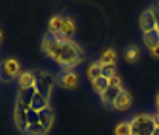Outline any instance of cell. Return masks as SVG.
<instances>
[{
    "mask_svg": "<svg viewBox=\"0 0 159 135\" xmlns=\"http://www.w3.org/2000/svg\"><path fill=\"white\" fill-rule=\"evenodd\" d=\"M34 80H36V75H34V71H22L20 77L17 78V83H19V89H23V88H34Z\"/></svg>",
    "mask_w": 159,
    "mask_h": 135,
    "instance_id": "cell-15",
    "label": "cell"
},
{
    "mask_svg": "<svg viewBox=\"0 0 159 135\" xmlns=\"http://www.w3.org/2000/svg\"><path fill=\"white\" fill-rule=\"evenodd\" d=\"M87 75H88V78H90L91 82L102 75V65L99 63V60L90 63V66H88V69H87Z\"/></svg>",
    "mask_w": 159,
    "mask_h": 135,
    "instance_id": "cell-19",
    "label": "cell"
},
{
    "mask_svg": "<svg viewBox=\"0 0 159 135\" xmlns=\"http://www.w3.org/2000/svg\"><path fill=\"white\" fill-rule=\"evenodd\" d=\"M48 132L40 126V124H33V126H28L26 132L23 135H47Z\"/></svg>",
    "mask_w": 159,
    "mask_h": 135,
    "instance_id": "cell-25",
    "label": "cell"
},
{
    "mask_svg": "<svg viewBox=\"0 0 159 135\" xmlns=\"http://www.w3.org/2000/svg\"><path fill=\"white\" fill-rule=\"evenodd\" d=\"M116 61H117V52L114 48H107L99 57L101 65H116Z\"/></svg>",
    "mask_w": 159,
    "mask_h": 135,
    "instance_id": "cell-17",
    "label": "cell"
},
{
    "mask_svg": "<svg viewBox=\"0 0 159 135\" xmlns=\"http://www.w3.org/2000/svg\"><path fill=\"white\" fill-rule=\"evenodd\" d=\"M39 117H40V126H42L47 132H50L51 128H53V124H54V111H53V108L48 106L47 109H43L42 112H39Z\"/></svg>",
    "mask_w": 159,
    "mask_h": 135,
    "instance_id": "cell-11",
    "label": "cell"
},
{
    "mask_svg": "<svg viewBox=\"0 0 159 135\" xmlns=\"http://www.w3.org/2000/svg\"><path fill=\"white\" fill-rule=\"evenodd\" d=\"M116 72H117L116 65H102V77H105V78H108V80H110L111 77L117 75Z\"/></svg>",
    "mask_w": 159,
    "mask_h": 135,
    "instance_id": "cell-24",
    "label": "cell"
},
{
    "mask_svg": "<svg viewBox=\"0 0 159 135\" xmlns=\"http://www.w3.org/2000/svg\"><path fill=\"white\" fill-rule=\"evenodd\" d=\"M56 82L63 89H74L79 86V74L71 69H63L57 74Z\"/></svg>",
    "mask_w": 159,
    "mask_h": 135,
    "instance_id": "cell-5",
    "label": "cell"
},
{
    "mask_svg": "<svg viewBox=\"0 0 159 135\" xmlns=\"http://www.w3.org/2000/svg\"><path fill=\"white\" fill-rule=\"evenodd\" d=\"M124 89V88H107L102 94H101V101L105 104L107 108H113L114 106V101H116V98H117V95L120 94V91Z\"/></svg>",
    "mask_w": 159,
    "mask_h": 135,
    "instance_id": "cell-10",
    "label": "cell"
},
{
    "mask_svg": "<svg viewBox=\"0 0 159 135\" xmlns=\"http://www.w3.org/2000/svg\"><path fill=\"white\" fill-rule=\"evenodd\" d=\"M110 86L111 88H122V78L119 75H114L110 78Z\"/></svg>",
    "mask_w": 159,
    "mask_h": 135,
    "instance_id": "cell-26",
    "label": "cell"
},
{
    "mask_svg": "<svg viewBox=\"0 0 159 135\" xmlns=\"http://www.w3.org/2000/svg\"><path fill=\"white\" fill-rule=\"evenodd\" d=\"M139 26L142 29V34L156 29V22H155V15H153L152 8H147L145 11H142V14L139 17Z\"/></svg>",
    "mask_w": 159,
    "mask_h": 135,
    "instance_id": "cell-8",
    "label": "cell"
},
{
    "mask_svg": "<svg viewBox=\"0 0 159 135\" xmlns=\"http://www.w3.org/2000/svg\"><path fill=\"white\" fill-rule=\"evenodd\" d=\"M62 20H63V15L57 14V15H53L50 19V23H48V28H50V32L51 34H57L59 29H60V25H62Z\"/></svg>",
    "mask_w": 159,
    "mask_h": 135,
    "instance_id": "cell-22",
    "label": "cell"
},
{
    "mask_svg": "<svg viewBox=\"0 0 159 135\" xmlns=\"http://www.w3.org/2000/svg\"><path fill=\"white\" fill-rule=\"evenodd\" d=\"M74 34H76V23H74V20L63 15L60 29H59V32L54 34V36H56L59 40H71V37H73Z\"/></svg>",
    "mask_w": 159,
    "mask_h": 135,
    "instance_id": "cell-7",
    "label": "cell"
},
{
    "mask_svg": "<svg viewBox=\"0 0 159 135\" xmlns=\"http://www.w3.org/2000/svg\"><path fill=\"white\" fill-rule=\"evenodd\" d=\"M152 135H159V128H156V129L153 131V134H152Z\"/></svg>",
    "mask_w": 159,
    "mask_h": 135,
    "instance_id": "cell-32",
    "label": "cell"
},
{
    "mask_svg": "<svg viewBox=\"0 0 159 135\" xmlns=\"http://www.w3.org/2000/svg\"><path fill=\"white\" fill-rule=\"evenodd\" d=\"M34 95H36V89H34V88H23V89L17 91L16 101H19V103H20V104H23L25 108H30Z\"/></svg>",
    "mask_w": 159,
    "mask_h": 135,
    "instance_id": "cell-12",
    "label": "cell"
},
{
    "mask_svg": "<svg viewBox=\"0 0 159 135\" xmlns=\"http://www.w3.org/2000/svg\"><path fill=\"white\" fill-rule=\"evenodd\" d=\"M131 135H152L156 129L153 117L150 114H138L131 120Z\"/></svg>",
    "mask_w": 159,
    "mask_h": 135,
    "instance_id": "cell-3",
    "label": "cell"
},
{
    "mask_svg": "<svg viewBox=\"0 0 159 135\" xmlns=\"http://www.w3.org/2000/svg\"><path fill=\"white\" fill-rule=\"evenodd\" d=\"M91 86H93V91H94L96 94H99V95H101L107 88H110V80L101 75V77H98L96 80H93V82H91Z\"/></svg>",
    "mask_w": 159,
    "mask_h": 135,
    "instance_id": "cell-20",
    "label": "cell"
},
{
    "mask_svg": "<svg viewBox=\"0 0 159 135\" xmlns=\"http://www.w3.org/2000/svg\"><path fill=\"white\" fill-rule=\"evenodd\" d=\"M152 117H153V121H155V126H156V128H159V111H158V112H156V114H155V115H152Z\"/></svg>",
    "mask_w": 159,
    "mask_h": 135,
    "instance_id": "cell-29",
    "label": "cell"
},
{
    "mask_svg": "<svg viewBox=\"0 0 159 135\" xmlns=\"http://www.w3.org/2000/svg\"><path fill=\"white\" fill-rule=\"evenodd\" d=\"M152 11H153V15H155V22H156V29H159V3L150 6Z\"/></svg>",
    "mask_w": 159,
    "mask_h": 135,
    "instance_id": "cell-27",
    "label": "cell"
},
{
    "mask_svg": "<svg viewBox=\"0 0 159 135\" xmlns=\"http://www.w3.org/2000/svg\"><path fill=\"white\" fill-rule=\"evenodd\" d=\"M34 75H36V80H34V89L39 95H42L43 98L50 100L51 98V94L54 89V78L53 75L43 69L40 71H34Z\"/></svg>",
    "mask_w": 159,
    "mask_h": 135,
    "instance_id": "cell-2",
    "label": "cell"
},
{
    "mask_svg": "<svg viewBox=\"0 0 159 135\" xmlns=\"http://www.w3.org/2000/svg\"><path fill=\"white\" fill-rule=\"evenodd\" d=\"M142 43L148 51L159 46V29H153L150 32L142 34Z\"/></svg>",
    "mask_w": 159,
    "mask_h": 135,
    "instance_id": "cell-16",
    "label": "cell"
},
{
    "mask_svg": "<svg viewBox=\"0 0 159 135\" xmlns=\"http://www.w3.org/2000/svg\"><path fill=\"white\" fill-rule=\"evenodd\" d=\"M30 108H25L23 104H20L19 101L14 103V112H12V120H14V126L17 128V131L23 135L28 129V121H26V111Z\"/></svg>",
    "mask_w": 159,
    "mask_h": 135,
    "instance_id": "cell-6",
    "label": "cell"
},
{
    "mask_svg": "<svg viewBox=\"0 0 159 135\" xmlns=\"http://www.w3.org/2000/svg\"><path fill=\"white\" fill-rule=\"evenodd\" d=\"M3 37H5V36H3V31H2V28H0V45H2V42H3Z\"/></svg>",
    "mask_w": 159,
    "mask_h": 135,
    "instance_id": "cell-30",
    "label": "cell"
},
{
    "mask_svg": "<svg viewBox=\"0 0 159 135\" xmlns=\"http://www.w3.org/2000/svg\"><path fill=\"white\" fill-rule=\"evenodd\" d=\"M124 58H125L127 63H131V65L138 63L141 60V48L138 45H134V43L128 45L124 51Z\"/></svg>",
    "mask_w": 159,
    "mask_h": 135,
    "instance_id": "cell-14",
    "label": "cell"
},
{
    "mask_svg": "<svg viewBox=\"0 0 159 135\" xmlns=\"http://www.w3.org/2000/svg\"><path fill=\"white\" fill-rule=\"evenodd\" d=\"M22 74V66L17 58H5L0 61V82L11 83Z\"/></svg>",
    "mask_w": 159,
    "mask_h": 135,
    "instance_id": "cell-4",
    "label": "cell"
},
{
    "mask_svg": "<svg viewBox=\"0 0 159 135\" xmlns=\"http://www.w3.org/2000/svg\"><path fill=\"white\" fill-rule=\"evenodd\" d=\"M50 106V100H47V98H43L42 95H39L37 92H36V95L33 97V101H31V109L33 111H36V112H42L43 109H47Z\"/></svg>",
    "mask_w": 159,
    "mask_h": 135,
    "instance_id": "cell-18",
    "label": "cell"
},
{
    "mask_svg": "<svg viewBox=\"0 0 159 135\" xmlns=\"http://www.w3.org/2000/svg\"><path fill=\"white\" fill-rule=\"evenodd\" d=\"M26 121H28L30 126H33V124H40L39 112H36V111H33V109L30 108V109L26 111Z\"/></svg>",
    "mask_w": 159,
    "mask_h": 135,
    "instance_id": "cell-23",
    "label": "cell"
},
{
    "mask_svg": "<svg viewBox=\"0 0 159 135\" xmlns=\"http://www.w3.org/2000/svg\"><path fill=\"white\" fill-rule=\"evenodd\" d=\"M50 58L63 69H73L84 60V52L74 40H59Z\"/></svg>",
    "mask_w": 159,
    "mask_h": 135,
    "instance_id": "cell-1",
    "label": "cell"
},
{
    "mask_svg": "<svg viewBox=\"0 0 159 135\" xmlns=\"http://www.w3.org/2000/svg\"><path fill=\"white\" fill-rule=\"evenodd\" d=\"M150 54H152V57H155V58H159V46L153 48V49H150Z\"/></svg>",
    "mask_w": 159,
    "mask_h": 135,
    "instance_id": "cell-28",
    "label": "cell"
},
{
    "mask_svg": "<svg viewBox=\"0 0 159 135\" xmlns=\"http://www.w3.org/2000/svg\"><path fill=\"white\" fill-rule=\"evenodd\" d=\"M131 103H133V97H131V94H130L127 89H122L120 91V94L117 95L116 101H114L113 109H116V111H120V112H122V111L130 109Z\"/></svg>",
    "mask_w": 159,
    "mask_h": 135,
    "instance_id": "cell-9",
    "label": "cell"
},
{
    "mask_svg": "<svg viewBox=\"0 0 159 135\" xmlns=\"http://www.w3.org/2000/svg\"><path fill=\"white\" fill-rule=\"evenodd\" d=\"M57 42H59V39H57L54 34H51V32H47V34L43 36V39H42V52H43L45 57L50 58L53 49L56 48V45H57Z\"/></svg>",
    "mask_w": 159,
    "mask_h": 135,
    "instance_id": "cell-13",
    "label": "cell"
},
{
    "mask_svg": "<svg viewBox=\"0 0 159 135\" xmlns=\"http://www.w3.org/2000/svg\"><path fill=\"white\" fill-rule=\"evenodd\" d=\"M114 135H131V123L130 120H124L116 124L114 128Z\"/></svg>",
    "mask_w": 159,
    "mask_h": 135,
    "instance_id": "cell-21",
    "label": "cell"
},
{
    "mask_svg": "<svg viewBox=\"0 0 159 135\" xmlns=\"http://www.w3.org/2000/svg\"><path fill=\"white\" fill-rule=\"evenodd\" d=\"M156 108H158V111H159V92L156 94Z\"/></svg>",
    "mask_w": 159,
    "mask_h": 135,
    "instance_id": "cell-31",
    "label": "cell"
}]
</instances>
